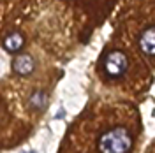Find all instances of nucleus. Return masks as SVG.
Returning a JSON list of instances; mask_svg holds the SVG:
<instances>
[{
    "label": "nucleus",
    "mask_w": 155,
    "mask_h": 153,
    "mask_svg": "<svg viewBox=\"0 0 155 153\" xmlns=\"http://www.w3.org/2000/svg\"><path fill=\"white\" fill-rule=\"evenodd\" d=\"M132 135L125 127H113L104 130L97 139L99 153H129L132 150Z\"/></svg>",
    "instance_id": "obj_1"
},
{
    "label": "nucleus",
    "mask_w": 155,
    "mask_h": 153,
    "mask_svg": "<svg viewBox=\"0 0 155 153\" xmlns=\"http://www.w3.org/2000/svg\"><path fill=\"white\" fill-rule=\"evenodd\" d=\"M104 72L109 77H122L129 69V58L124 51L120 49H113L104 57Z\"/></svg>",
    "instance_id": "obj_2"
},
{
    "label": "nucleus",
    "mask_w": 155,
    "mask_h": 153,
    "mask_svg": "<svg viewBox=\"0 0 155 153\" xmlns=\"http://www.w3.org/2000/svg\"><path fill=\"white\" fill-rule=\"evenodd\" d=\"M12 70L18 74V76H30L34 70H35V60L23 53V55H18L12 62Z\"/></svg>",
    "instance_id": "obj_3"
},
{
    "label": "nucleus",
    "mask_w": 155,
    "mask_h": 153,
    "mask_svg": "<svg viewBox=\"0 0 155 153\" xmlns=\"http://www.w3.org/2000/svg\"><path fill=\"white\" fill-rule=\"evenodd\" d=\"M137 44L146 57H155V27H146L141 32Z\"/></svg>",
    "instance_id": "obj_4"
},
{
    "label": "nucleus",
    "mask_w": 155,
    "mask_h": 153,
    "mask_svg": "<svg viewBox=\"0 0 155 153\" xmlns=\"http://www.w3.org/2000/svg\"><path fill=\"white\" fill-rule=\"evenodd\" d=\"M23 44H25V37L19 32H12L4 39V49L9 51V53H18L19 49L23 48Z\"/></svg>",
    "instance_id": "obj_5"
},
{
    "label": "nucleus",
    "mask_w": 155,
    "mask_h": 153,
    "mask_svg": "<svg viewBox=\"0 0 155 153\" xmlns=\"http://www.w3.org/2000/svg\"><path fill=\"white\" fill-rule=\"evenodd\" d=\"M46 104H48V95H46V92H42V90L34 92L32 97L28 99V106L34 111H42V109L46 107Z\"/></svg>",
    "instance_id": "obj_6"
},
{
    "label": "nucleus",
    "mask_w": 155,
    "mask_h": 153,
    "mask_svg": "<svg viewBox=\"0 0 155 153\" xmlns=\"http://www.w3.org/2000/svg\"><path fill=\"white\" fill-rule=\"evenodd\" d=\"M27 153H35V151H27Z\"/></svg>",
    "instance_id": "obj_7"
}]
</instances>
